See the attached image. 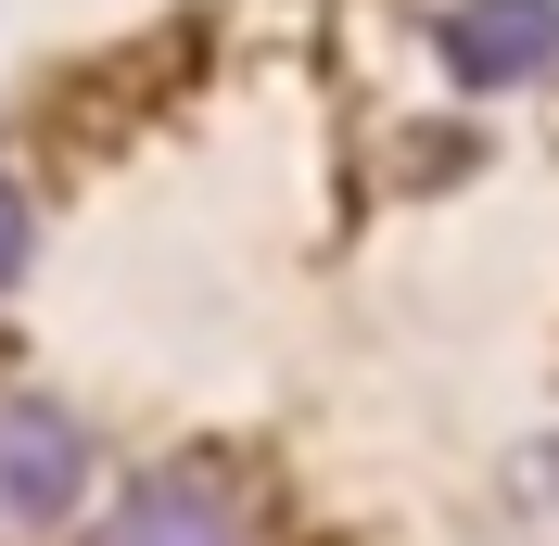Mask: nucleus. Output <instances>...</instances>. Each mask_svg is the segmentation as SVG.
I'll return each instance as SVG.
<instances>
[{
	"label": "nucleus",
	"mask_w": 559,
	"mask_h": 546,
	"mask_svg": "<svg viewBox=\"0 0 559 546\" xmlns=\"http://www.w3.org/2000/svg\"><path fill=\"white\" fill-rule=\"evenodd\" d=\"M90 471H103V444L64 394H0V546L64 534L90 509Z\"/></svg>",
	"instance_id": "f257e3e1"
},
{
	"label": "nucleus",
	"mask_w": 559,
	"mask_h": 546,
	"mask_svg": "<svg viewBox=\"0 0 559 546\" xmlns=\"http://www.w3.org/2000/svg\"><path fill=\"white\" fill-rule=\"evenodd\" d=\"M90 546H267V509H254V483L229 471V458L191 444V458H153V471L103 509Z\"/></svg>",
	"instance_id": "f03ea898"
},
{
	"label": "nucleus",
	"mask_w": 559,
	"mask_h": 546,
	"mask_svg": "<svg viewBox=\"0 0 559 546\" xmlns=\"http://www.w3.org/2000/svg\"><path fill=\"white\" fill-rule=\"evenodd\" d=\"M432 51H445V76L471 103H509L534 76H559V0H445Z\"/></svg>",
	"instance_id": "7ed1b4c3"
},
{
	"label": "nucleus",
	"mask_w": 559,
	"mask_h": 546,
	"mask_svg": "<svg viewBox=\"0 0 559 546\" xmlns=\"http://www.w3.org/2000/svg\"><path fill=\"white\" fill-rule=\"evenodd\" d=\"M26 254H38V204H26V178L0 166V293L26 280Z\"/></svg>",
	"instance_id": "20e7f679"
},
{
	"label": "nucleus",
	"mask_w": 559,
	"mask_h": 546,
	"mask_svg": "<svg viewBox=\"0 0 559 546\" xmlns=\"http://www.w3.org/2000/svg\"><path fill=\"white\" fill-rule=\"evenodd\" d=\"M522 496H534V509L559 521V444H534V458H522Z\"/></svg>",
	"instance_id": "39448f33"
}]
</instances>
